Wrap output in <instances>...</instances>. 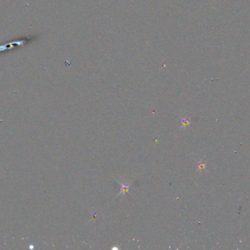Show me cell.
Instances as JSON below:
<instances>
[{
  "label": "cell",
  "instance_id": "obj_2",
  "mask_svg": "<svg viewBox=\"0 0 250 250\" xmlns=\"http://www.w3.org/2000/svg\"><path fill=\"white\" fill-rule=\"evenodd\" d=\"M189 120L187 119V118H184V119L182 120V126H186V125H187L188 124H189Z\"/></svg>",
  "mask_w": 250,
  "mask_h": 250
},
{
  "label": "cell",
  "instance_id": "obj_1",
  "mask_svg": "<svg viewBox=\"0 0 250 250\" xmlns=\"http://www.w3.org/2000/svg\"><path fill=\"white\" fill-rule=\"evenodd\" d=\"M121 186H122V189H121V192L119 194H125L126 192H127V191L129 190V188H130V183H127L126 182L124 183H120Z\"/></svg>",
  "mask_w": 250,
  "mask_h": 250
}]
</instances>
